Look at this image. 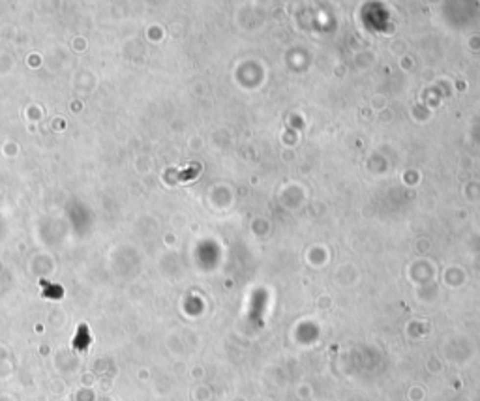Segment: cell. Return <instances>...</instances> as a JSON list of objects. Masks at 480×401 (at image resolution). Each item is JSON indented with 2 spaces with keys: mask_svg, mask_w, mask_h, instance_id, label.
Wrapping results in <instances>:
<instances>
[{
  "mask_svg": "<svg viewBox=\"0 0 480 401\" xmlns=\"http://www.w3.org/2000/svg\"><path fill=\"white\" fill-rule=\"evenodd\" d=\"M40 285L43 289V296H47V298H62L64 295V289L60 285H54V283H49V281H40Z\"/></svg>",
  "mask_w": 480,
  "mask_h": 401,
  "instance_id": "obj_1",
  "label": "cell"
}]
</instances>
